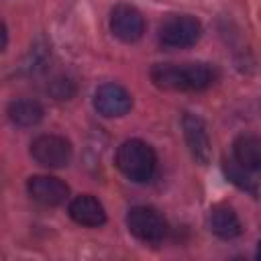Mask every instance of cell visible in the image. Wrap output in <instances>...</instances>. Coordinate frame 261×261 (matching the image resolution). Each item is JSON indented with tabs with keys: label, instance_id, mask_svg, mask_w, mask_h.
<instances>
[{
	"label": "cell",
	"instance_id": "cell-17",
	"mask_svg": "<svg viewBox=\"0 0 261 261\" xmlns=\"http://www.w3.org/2000/svg\"><path fill=\"white\" fill-rule=\"evenodd\" d=\"M6 43H8V31H6V24L0 20V51H4Z\"/></svg>",
	"mask_w": 261,
	"mask_h": 261
},
{
	"label": "cell",
	"instance_id": "cell-10",
	"mask_svg": "<svg viewBox=\"0 0 261 261\" xmlns=\"http://www.w3.org/2000/svg\"><path fill=\"white\" fill-rule=\"evenodd\" d=\"M69 216L82 226H102L106 222L104 206L90 194H82L71 200Z\"/></svg>",
	"mask_w": 261,
	"mask_h": 261
},
{
	"label": "cell",
	"instance_id": "cell-5",
	"mask_svg": "<svg viewBox=\"0 0 261 261\" xmlns=\"http://www.w3.org/2000/svg\"><path fill=\"white\" fill-rule=\"evenodd\" d=\"M200 33L202 27L194 16L179 14V16H169L159 27V41L165 47L184 49V47H192L200 39Z\"/></svg>",
	"mask_w": 261,
	"mask_h": 261
},
{
	"label": "cell",
	"instance_id": "cell-7",
	"mask_svg": "<svg viewBox=\"0 0 261 261\" xmlns=\"http://www.w3.org/2000/svg\"><path fill=\"white\" fill-rule=\"evenodd\" d=\"M133 106V96L118 84H102L94 94V108L108 118L124 116Z\"/></svg>",
	"mask_w": 261,
	"mask_h": 261
},
{
	"label": "cell",
	"instance_id": "cell-15",
	"mask_svg": "<svg viewBox=\"0 0 261 261\" xmlns=\"http://www.w3.org/2000/svg\"><path fill=\"white\" fill-rule=\"evenodd\" d=\"M47 92L55 100H71L75 96V84L69 77H65V75H57V77H53L49 82Z\"/></svg>",
	"mask_w": 261,
	"mask_h": 261
},
{
	"label": "cell",
	"instance_id": "cell-11",
	"mask_svg": "<svg viewBox=\"0 0 261 261\" xmlns=\"http://www.w3.org/2000/svg\"><path fill=\"white\" fill-rule=\"evenodd\" d=\"M208 222H210V230L218 239H224V241L237 239L243 232L241 220H239L237 212L228 204H216V206H212Z\"/></svg>",
	"mask_w": 261,
	"mask_h": 261
},
{
	"label": "cell",
	"instance_id": "cell-16",
	"mask_svg": "<svg viewBox=\"0 0 261 261\" xmlns=\"http://www.w3.org/2000/svg\"><path fill=\"white\" fill-rule=\"evenodd\" d=\"M47 47L45 45H35L33 49H31V53H29V61L22 65V69L27 71V73H39L43 67H45V63H47Z\"/></svg>",
	"mask_w": 261,
	"mask_h": 261
},
{
	"label": "cell",
	"instance_id": "cell-1",
	"mask_svg": "<svg viewBox=\"0 0 261 261\" xmlns=\"http://www.w3.org/2000/svg\"><path fill=\"white\" fill-rule=\"evenodd\" d=\"M151 82L167 92H200L212 86L214 71L206 63H157L151 67Z\"/></svg>",
	"mask_w": 261,
	"mask_h": 261
},
{
	"label": "cell",
	"instance_id": "cell-6",
	"mask_svg": "<svg viewBox=\"0 0 261 261\" xmlns=\"http://www.w3.org/2000/svg\"><path fill=\"white\" fill-rule=\"evenodd\" d=\"M110 31L122 43H137L145 33V18L135 6L116 4L110 12Z\"/></svg>",
	"mask_w": 261,
	"mask_h": 261
},
{
	"label": "cell",
	"instance_id": "cell-3",
	"mask_svg": "<svg viewBox=\"0 0 261 261\" xmlns=\"http://www.w3.org/2000/svg\"><path fill=\"white\" fill-rule=\"evenodd\" d=\"M126 226L133 237L145 243H159L167 234L165 218L151 206H135L126 214Z\"/></svg>",
	"mask_w": 261,
	"mask_h": 261
},
{
	"label": "cell",
	"instance_id": "cell-13",
	"mask_svg": "<svg viewBox=\"0 0 261 261\" xmlns=\"http://www.w3.org/2000/svg\"><path fill=\"white\" fill-rule=\"evenodd\" d=\"M6 114H8V118H10L12 124L22 126V128H29V126H37L43 120L45 110H43V106L37 100L20 98V100H12L8 104Z\"/></svg>",
	"mask_w": 261,
	"mask_h": 261
},
{
	"label": "cell",
	"instance_id": "cell-9",
	"mask_svg": "<svg viewBox=\"0 0 261 261\" xmlns=\"http://www.w3.org/2000/svg\"><path fill=\"white\" fill-rule=\"evenodd\" d=\"M29 196L43 206H59L67 200L69 188L53 175H33L27 181Z\"/></svg>",
	"mask_w": 261,
	"mask_h": 261
},
{
	"label": "cell",
	"instance_id": "cell-14",
	"mask_svg": "<svg viewBox=\"0 0 261 261\" xmlns=\"http://www.w3.org/2000/svg\"><path fill=\"white\" fill-rule=\"evenodd\" d=\"M222 167H224L226 177H228L234 186H239L241 190H245V192L257 196V179H253L251 171H247L245 167H241L234 159H224Z\"/></svg>",
	"mask_w": 261,
	"mask_h": 261
},
{
	"label": "cell",
	"instance_id": "cell-8",
	"mask_svg": "<svg viewBox=\"0 0 261 261\" xmlns=\"http://www.w3.org/2000/svg\"><path fill=\"white\" fill-rule=\"evenodd\" d=\"M181 128H184V139H186V145H188L192 157L198 163L206 165L212 157V147H210V139H208L204 120L196 114L186 112L181 118Z\"/></svg>",
	"mask_w": 261,
	"mask_h": 261
},
{
	"label": "cell",
	"instance_id": "cell-12",
	"mask_svg": "<svg viewBox=\"0 0 261 261\" xmlns=\"http://www.w3.org/2000/svg\"><path fill=\"white\" fill-rule=\"evenodd\" d=\"M232 155L241 167L255 173L261 167V141L255 135H239L232 143Z\"/></svg>",
	"mask_w": 261,
	"mask_h": 261
},
{
	"label": "cell",
	"instance_id": "cell-2",
	"mask_svg": "<svg viewBox=\"0 0 261 261\" xmlns=\"http://www.w3.org/2000/svg\"><path fill=\"white\" fill-rule=\"evenodd\" d=\"M116 167L130 179V181H149L157 167L155 151L149 143L141 139L124 141L116 151Z\"/></svg>",
	"mask_w": 261,
	"mask_h": 261
},
{
	"label": "cell",
	"instance_id": "cell-4",
	"mask_svg": "<svg viewBox=\"0 0 261 261\" xmlns=\"http://www.w3.org/2000/svg\"><path fill=\"white\" fill-rule=\"evenodd\" d=\"M71 143L59 135H41L31 143V157L49 169L65 167L71 161Z\"/></svg>",
	"mask_w": 261,
	"mask_h": 261
}]
</instances>
